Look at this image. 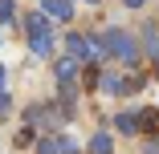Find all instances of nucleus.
<instances>
[{
	"label": "nucleus",
	"mask_w": 159,
	"mask_h": 154,
	"mask_svg": "<svg viewBox=\"0 0 159 154\" xmlns=\"http://www.w3.org/2000/svg\"><path fill=\"white\" fill-rule=\"evenodd\" d=\"M139 126H147V130H159V110H143V114H139Z\"/></svg>",
	"instance_id": "obj_11"
},
{
	"label": "nucleus",
	"mask_w": 159,
	"mask_h": 154,
	"mask_svg": "<svg viewBox=\"0 0 159 154\" xmlns=\"http://www.w3.org/2000/svg\"><path fill=\"white\" fill-rule=\"evenodd\" d=\"M102 49H106L110 57L126 61V65H131V61L139 57V49H135V37H131V33H122V28H110V33L102 37Z\"/></svg>",
	"instance_id": "obj_1"
},
{
	"label": "nucleus",
	"mask_w": 159,
	"mask_h": 154,
	"mask_svg": "<svg viewBox=\"0 0 159 154\" xmlns=\"http://www.w3.org/2000/svg\"><path fill=\"white\" fill-rule=\"evenodd\" d=\"M57 94H61V102H66V110H70L74 98H78V85H74V81H57Z\"/></svg>",
	"instance_id": "obj_9"
},
{
	"label": "nucleus",
	"mask_w": 159,
	"mask_h": 154,
	"mask_svg": "<svg viewBox=\"0 0 159 154\" xmlns=\"http://www.w3.org/2000/svg\"><path fill=\"white\" fill-rule=\"evenodd\" d=\"M45 16H53V20H70L74 8H70V0H45Z\"/></svg>",
	"instance_id": "obj_4"
},
{
	"label": "nucleus",
	"mask_w": 159,
	"mask_h": 154,
	"mask_svg": "<svg viewBox=\"0 0 159 154\" xmlns=\"http://www.w3.org/2000/svg\"><path fill=\"white\" fill-rule=\"evenodd\" d=\"M66 49H70V57H90V61L102 53V45H98V41H86V37H78V33H70V37H66Z\"/></svg>",
	"instance_id": "obj_2"
},
{
	"label": "nucleus",
	"mask_w": 159,
	"mask_h": 154,
	"mask_svg": "<svg viewBox=\"0 0 159 154\" xmlns=\"http://www.w3.org/2000/svg\"><path fill=\"white\" fill-rule=\"evenodd\" d=\"M53 73H57V81H74V77H78V61H74V57H61Z\"/></svg>",
	"instance_id": "obj_5"
},
{
	"label": "nucleus",
	"mask_w": 159,
	"mask_h": 154,
	"mask_svg": "<svg viewBox=\"0 0 159 154\" xmlns=\"http://www.w3.org/2000/svg\"><path fill=\"white\" fill-rule=\"evenodd\" d=\"M102 77V89L106 94H122V77H114V73H98Z\"/></svg>",
	"instance_id": "obj_10"
},
{
	"label": "nucleus",
	"mask_w": 159,
	"mask_h": 154,
	"mask_svg": "<svg viewBox=\"0 0 159 154\" xmlns=\"http://www.w3.org/2000/svg\"><path fill=\"white\" fill-rule=\"evenodd\" d=\"M90 4H94V0H90Z\"/></svg>",
	"instance_id": "obj_20"
},
{
	"label": "nucleus",
	"mask_w": 159,
	"mask_h": 154,
	"mask_svg": "<svg viewBox=\"0 0 159 154\" xmlns=\"http://www.w3.org/2000/svg\"><path fill=\"white\" fill-rule=\"evenodd\" d=\"M0 89H4V69H0Z\"/></svg>",
	"instance_id": "obj_19"
},
{
	"label": "nucleus",
	"mask_w": 159,
	"mask_h": 154,
	"mask_svg": "<svg viewBox=\"0 0 159 154\" xmlns=\"http://www.w3.org/2000/svg\"><path fill=\"white\" fill-rule=\"evenodd\" d=\"M139 89H143V77H126L122 81V94H139Z\"/></svg>",
	"instance_id": "obj_14"
},
{
	"label": "nucleus",
	"mask_w": 159,
	"mask_h": 154,
	"mask_svg": "<svg viewBox=\"0 0 159 154\" xmlns=\"http://www.w3.org/2000/svg\"><path fill=\"white\" fill-rule=\"evenodd\" d=\"M57 154H78V138L61 134V138H57Z\"/></svg>",
	"instance_id": "obj_12"
},
{
	"label": "nucleus",
	"mask_w": 159,
	"mask_h": 154,
	"mask_svg": "<svg viewBox=\"0 0 159 154\" xmlns=\"http://www.w3.org/2000/svg\"><path fill=\"white\" fill-rule=\"evenodd\" d=\"M41 154H57V138H49V142H41Z\"/></svg>",
	"instance_id": "obj_17"
},
{
	"label": "nucleus",
	"mask_w": 159,
	"mask_h": 154,
	"mask_svg": "<svg viewBox=\"0 0 159 154\" xmlns=\"http://www.w3.org/2000/svg\"><path fill=\"white\" fill-rule=\"evenodd\" d=\"M90 150H94V154H110V150H114V138H110V134H94V138H90Z\"/></svg>",
	"instance_id": "obj_7"
},
{
	"label": "nucleus",
	"mask_w": 159,
	"mask_h": 154,
	"mask_svg": "<svg viewBox=\"0 0 159 154\" xmlns=\"http://www.w3.org/2000/svg\"><path fill=\"white\" fill-rule=\"evenodd\" d=\"M29 49H33L37 57H45V53L53 49V37H49V33H45V37H29Z\"/></svg>",
	"instance_id": "obj_8"
},
{
	"label": "nucleus",
	"mask_w": 159,
	"mask_h": 154,
	"mask_svg": "<svg viewBox=\"0 0 159 154\" xmlns=\"http://www.w3.org/2000/svg\"><path fill=\"white\" fill-rule=\"evenodd\" d=\"M147 53L159 61V33H155V28H147Z\"/></svg>",
	"instance_id": "obj_13"
},
{
	"label": "nucleus",
	"mask_w": 159,
	"mask_h": 154,
	"mask_svg": "<svg viewBox=\"0 0 159 154\" xmlns=\"http://www.w3.org/2000/svg\"><path fill=\"white\" fill-rule=\"evenodd\" d=\"M114 126H118L122 134H135V130H139V114H131V110L118 114V118H114Z\"/></svg>",
	"instance_id": "obj_6"
},
{
	"label": "nucleus",
	"mask_w": 159,
	"mask_h": 154,
	"mask_svg": "<svg viewBox=\"0 0 159 154\" xmlns=\"http://www.w3.org/2000/svg\"><path fill=\"white\" fill-rule=\"evenodd\" d=\"M122 4H126V8H143V0H122Z\"/></svg>",
	"instance_id": "obj_18"
},
{
	"label": "nucleus",
	"mask_w": 159,
	"mask_h": 154,
	"mask_svg": "<svg viewBox=\"0 0 159 154\" xmlns=\"http://www.w3.org/2000/svg\"><path fill=\"white\" fill-rule=\"evenodd\" d=\"M4 114H12V98H8V94H0V118H4Z\"/></svg>",
	"instance_id": "obj_16"
},
{
	"label": "nucleus",
	"mask_w": 159,
	"mask_h": 154,
	"mask_svg": "<svg viewBox=\"0 0 159 154\" xmlns=\"http://www.w3.org/2000/svg\"><path fill=\"white\" fill-rule=\"evenodd\" d=\"M25 28H29V37H45L49 33V16L45 12H25Z\"/></svg>",
	"instance_id": "obj_3"
},
{
	"label": "nucleus",
	"mask_w": 159,
	"mask_h": 154,
	"mask_svg": "<svg viewBox=\"0 0 159 154\" xmlns=\"http://www.w3.org/2000/svg\"><path fill=\"white\" fill-rule=\"evenodd\" d=\"M12 20V0H0V24Z\"/></svg>",
	"instance_id": "obj_15"
}]
</instances>
